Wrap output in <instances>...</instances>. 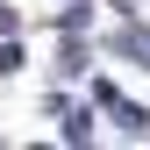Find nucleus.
Here are the masks:
<instances>
[{
  "instance_id": "obj_3",
  "label": "nucleus",
  "mask_w": 150,
  "mask_h": 150,
  "mask_svg": "<svg viewBox=\"0 0 150 150\" xmlns=\"http://www.w3.org/2000/svg\"><path fill=\"white\" fill-rule=\"evenodd\" d=\"M64 136L71 143H93V115H64Z\"/></svg>"
},
{
  "instance_id": "obj_2",
  "label": "nucleus",
  "mask_w": 150,
  "mask_h": 150,
  "mask_svg": "<svg viewBox=\"0 0 150 150\" xmlns=\"http://www.w3.org/2000/svg\"><path fill=\"white\" fill-rule=\"evenodd\" d=\"M115 50H122V57H136V64H150V36H143V29H122Z\"/></svg>"
},
{
  "instance_id": "obj_1",
  "label": "nucleus",
  "mask_w": 150,
  "mask_h": 150,
  "mask_svg": "<svg viewBox=\"0 0 150 150\" xmlns=\"http://www.w3.org/2000/svg\"><path fill=\"white\" fill-rule=\"evenodd\" d=\"M93 93H100V100H107V115H115V122L129 129V136H150V115H143V107H136V100H122V93H115V86H107V79H93Z\"/></svg>"
}]
</instances>
